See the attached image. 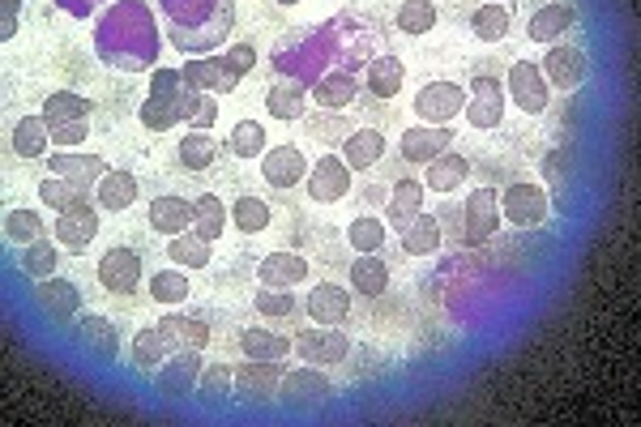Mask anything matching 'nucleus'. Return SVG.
<instances>
[{
    "label": "nucleus",
    "mask_w": 641,
    "mask_h": 427,
    "mask_svg": "<svg viewBox=\"0 0 641 427\" xmlns=\"http://www.w3.org/2000/svg\"><path fill=\"white\" fill-rule=\"evenodd\" d=\"M185 95H189V86H185V73L180 68H155L150 95L137 107L141 125L150 132H171L185 120Z\"/></svg>",
    "instance_id": "nucleus-1"
},
{
    "label": "nucleus",
    "mask_w": 641,
    "mask_h": 427,
    "mask_svg": "<svg viewBox=\"0 0 641 427\" xmlns=\"http://www.w3.org/2000/svg\"><path fill=\"white\" fill-rule=\"evenodd\" d=\"M416 116L423 125H453L466 107V86L462 82H449V77H437V82H423L416 90Z\"/></svg>",
    "instance_id": "nucleus-2"
},
{
    "label": "nucleus",
    "mask_w": 641,
    "mask_h": 427,
    "mask_svg": "<svg viewBox=\"0 0 641 427\" xmlns=\"http://www.w3.org/2000/svg\"><path fill=\"white\" fill-rule=\"evenodd\" d=\"M291 355H300L313 367H329V363H343L351 355V338L343 333V325H313L291 338Z\"/></svg>",
    "instance_id": "nucleus-3"
},
{
    "label": "nucleus",
    "mask_w": 641,
    "mask_h": 427,
    "mask_svg": "<svg viewBox=\"0 0 641 427\" xmlns=\"http://www.w3.org/2000/svg\"><path fill=\"white\" fill-rule=\"evenodd\" d=\"M501 231V193L496 189H475L462 201V244L483 248Z\"/></svg>",
    "instance_id": "nucleus-4"
},
{
    "label": "nucleus",
    "mask_w": 641,
    "mask_h": 427,
    "mask_svg": "<svg viewBox=\"0 0 641 427\" xmlns=\"http://www.w3.org/2000/svg\"><path fill=\"white\" fill-rule=\"evenodd\" d=\"M539 68H544V77H547L551 90L569 95V90H577V86L590 77V56H586L581 47H574V43H547Z\"/></svg>",
    "instance_id": "nucleus-5"
},
{
    "label": "nucleus",
    "mask_w": 641,
    "mask_h": 427,
    "mask_svg": "<svg viewBox=\"0 0 641 427\" xmlns=\"http://www.w3.org/2000/svg\"><path fill=\"white\" fill-rule=\"evenodd\" d=\"M462 120L471 125V129H501V120H505V90H501V82L496 77H487L480 73L471 86H466V107H462Z\"/></svg>",
    "instance_id": "nucleus-6"
},
{
    "label": "nucleus",
    "mask_w": 641,
    "mask_h": 427,
    "mask_svg": "<svg viewBox=\"0 0 641 427\" xmlns=\"http://www.w3.org/2000/svg\"><path fill=\"white\" fill-rule=\"evenodd\" d=\"M201 351H171L167 360L155 367V389L162 397H185V394H197V381H201Z\"/></svg>",
    "instance_id": "nucleus-7"
},
{
    "label": "nucleus",
    "mask_w": 641,
    "mask_h": 427,
    "mask_svg": "<svg viewBox=\"0 0 641 427\" xmlns=\"http://www.w3.org/2000/svg\"><path fill=\"white\" fill-rule=\"evenodd\" d=\"M547 210H551V201H547L544 184L517 180V184H509V189L501 193V218L513 223V227H539L547 218Z\"/></svg>",
    "instance_id": "nucleus-8"
},
{
    "label": "nucleus",
    "mask_w": 641,
    "mask_h": 427,
    "mask_svg": "<svg viewBox=\"0 0 641 427\" xmlns=\"http://www.w3.org/2000/svg\"><path fill=\"white\" fill-rule=\"evenodd\" d=\"M98 282H103V291H112V296H133L137 287H141V274H146V265L141 257L125 248V244H116V248H107L103 257H98Z\"/></svg>",
    "instance_id": "nucleus-9"
},
{
    "label": "nucleus",
    "mask_w": 641,
    "mask_h": 427,
    "mask_svg": "<svg viewBox=\"0 0 641 427\" xmlns=\"http://www.w3.org/2000/svg\"><path fill=\"white\" fill-rule=\"evenodd\" d=\"M505 86H509L513 107H522L526 116H544L547 103H551V86H547L544 68L535 61H517L509 68V77H505Z\"/></svg>",
    "instance_id": "nucleus-10"
},
{
    "label": "nucleus",
    "mask_w": 641,
    "mask_h": 427,
    "mask_svg": "<svg viewBox=\"0 0 641 427\" xmlns=\"http://www.w3.org/2000/svg\"><path fill=\"white\" fill-rule=\"evenodd\" d=\"M283 372L287 367L279 360H249L244 367H235V397L249 406H265L270 397H279Z\"/></svg>",
    "instance_id": "nucleus-11"
},
{
    "label": "nucleus",
    "mask_w": 641,
    "mask_h": 427,
    "mask_svg": "<svg viewBox=\"0 0 641 427\" xmlns=\"http://www.w3.org/2000/svg\"><path fill=\"white\" fill-rule=\"evenodd\" d=\"M304 184H308V198L313 201L334 205V201H343L347 193H351V167H347L343 154H320L317 163L308 167Z\"/></svg>",
    "instance_id": "nucleus-12"
},
{
    "label": "nucleus",
    "mask_w": 641,
    "mask_h": 427,
    "mask_svg": "<svg viewBox=\"0 0 641 427\" xmlns=\"http://www.w3.org/2000/svg\"><path fill=\"white\" fill-rule=\"evenodd\" d=\"M325 397H329V376H320L313 363L283 372V385H279L283 410H313V406H320Z\"/></svg>",
    "instance_id": "nucleus-13"
},
{
    "label": "nucleus",
    "mask_w": 641,
    "mask_h": 427,
    "mask_svg": "<svg viewBox=\"0 0 641 427\" xmlns=\"http://www.w3.org/2000/svg\"><path fill=\"white\" fill-rule=\"evenodd\" d=\"M95 235H98V205H91L86 198L77 201L73 210L56 214L52 239H56L61 248H69V253H86V248L95 244Z\"/></svg>",
    "instance_id": "nucleus-14"
},
{
    "label": "nucleus",
    "mask_w": 641,
    "mask_h": 427,
    "mask_svg": "<svg viewBox=\"0 0 641 427\" xmlns=\"http://www.w3.org/2000/svg\"><path fill=\"white\" fill-rule=\"evenodd\" d=\"M180 73L189 90H206V95H231L240 86V73L227 56H197V61H185Z\"/></svg>",
    "instance_id": "nucleus-15"
},
{
    "label": "nucleus",
    "mask_w": 641,
    "mask_h": 427,
    "mask_svg": "<svg viewBox=\"0 0 641 427\" xmlns=\"http://www.w3.org/2000/svg\"><path fill=\"white\" fill-rule=\"evenodd\" d=\"M34 303H39V312L48 317V321H56V325H69L77 312H82V291L69 282V278H43V282H34Z\"/></svg>",
    "instance_id": "nucleus-16"
},
{
    "label": "nucleus",
    "mask_w": 641,
    "mask_h": 427,
    "mask_svg": "<svg viewBox=\"0 0 641 427\" xmlns=\"http://www.w3.org/2000/svg\"><path fill=\"white\" fill-rule=\"evenodd\" d=\"M445 150H453V132H449V125H416V129H407L398 137V154H402L407 163L428 167L437 154H445Z\"/></svg>",
    "instance_id": "nucleus-17"
},
{
    "label": "nucleus",
    "mask_w": 641,
    "mask_h": 427,
    "mask_svg": "<svg viewBox=\"0 0 641 427\" xmlns=\"http://www.w3.org/2000/svg\"><path fill=\"white\" fill-rule=\"evenodd\" d=\"M308 159H304V150L300 146H270L265 154H261V175L274 184V189H295V184H304V175H308Z\"/></svg>",
    "instance_id": "nucleus-18"
},
{
    "label": "nucleus",
    "mask_w": 641,
    "mask_h": 427,
    "mask_svg": "<svg viewBox=\"0 0 641 427\" xmlns=\"http://www.w3.org/2000/svg\"><path fill=\"white\" fill-rule=\"evenodd\" d=\"M48 171L52 175H64V180H73L77 189H86V193H95V184L112 171L107 159H98V154H77V150H56L52 159H48Z\"/></svg>",
    "instance_id": "nucleus-19"
},
{
    "label": "nucleus",
    "mask_w": 641,
    "mask_h": 427,
    "mask_svg": "<svg viewBox=\"0 0 641 427\" xmlns=\"http://www.w3.org/2000/svg\"><path fill=\"white\" fill-rule=\"evenodd\" d=\"M304 312L313 325H343L351 317V291L338 282H317L304 299Z\"/></svg>",
    "instance_id": "nucleus-20"
},
{
    "label": "nucleus",
    "mask_w": 641,
    "mask_h": 427,
    "mask_svg": "<svg viewBox=\"0 0 641 427\" xmlns=\"http://www.w3.org/2000/svg\"><path fill=\"white\" fill-rule=\"evenodd\" d=\"M73 342L86 351V355H95V360L112 363L116 355H120V333H116V325L107 321V317H82L77 325H73Z\"/></svg>",
    "instance_id": "nucleus-21"
},
{
    "label": "nucleus",
    "mask_w": 641,
    "mask_h": 427,
    "mask_svg": "<svg viewBox=\"0 0 641 427\" xmlns=\"http://www.w3.org/2000/svg\"><path fill=\"white\" fill-rule=\"evenodd\" d=\"M577 22V9L569 0H551L544 9H535L530 13V22H526V39H535V43H560V34H569Z\"/></svg>",
    "instance_id": "nucleus-22"
},
{
    "label": "nucleus",
    "mask_w": 641,
    "mask_h": 427,
    "mask_svg": "<svg viewBox=\"0 0 641 427\" xmlns=\"http://www.w3.org/2000/svg\"><path fill=\"white\" fill-rule=\"evenodd\" d=\"M313 269L308 261L300 257V253H287V248H279V253H265L261 265H256V278H261V287H300L304 278H308Z\"/></svg>",
    "instance_id": "nucleus-23"
},
{
    "label": "nucleus",
    "mask_w": 641,
    "mask_h": 427,
    "mask_svg": "<svg viewBox=\"0 0 641 427\" xmlns=\"http://www.w3.org/2000/svg\"><path fill=\"white\" fill-rule=\"evenodd\" d=\"M466 180H471V163H466L458 150H445V154H437L432 163L423 167V189L437 193V198L453 193V189L466 184Z\"/></svg>",
    "instance_id": "nucleus-24"
},
{
    "label": "nucleus",
    "mask_w": 641,
    "mask_h": 427,
    "mask_svg": "<svg viewBox=\"0 0 641 427\" xmlns=\"http://www.w3.org/2000/svg\"><path fill=\"white\" fill-rule=\"evenodd\" d=\"M137 193H141L137 175L125 171V167H112V171L95 184V205L112 210V214H120V210H128V205H137Z\"/></svg>",
    "instance_id": "nucleus-25"
},
{
    "label": "nucleus",
    "mask_w": 641,
    "mask_h": 427,
    "mask_svg": "<svg viewBox=\"0 0 641 427\" xmlns=\"http://www.w3.org/2000/svg\"><path fill=\"white\" fill-rule=\"evenodd\" d=\"M162 338H167V346L171 351H206L210 346V325L206 321H197V317H185V312H167L159 321Z\"/></svg>",
    "instance_id": "nucleus-26"
},
{
    "label": "nucleus",
    "mask_w": 641,
    "mask_h": 427,
    "mask_svg": "<svg viewBox=\"0 0 641 427\" xmlns=\"http://www.w3.org/2000/svg\"><path fill=\"white\" fill-rule=\"evenodd\" d=\"M385 214H389V227L402 231L416 214H423V180H411L402 175L393 189H389V201H385Z\"/></svg>",
    "instance_id": "nucleus-27"
},
{
    "label": "nucleus",
    "mask_w": 641,
    "mask_h": 427,
    "mask_svg": "<svg viewBox=\"0 0 641 427\" xmlns=\"http://www.w3.org/2000/svg\"><path fill=\"white\" fill-rule=\"evenodd\" d=\"M359 95V82H355V73L347 68H334V73H325L317 86H313V103H317L320 111H347Z\"/></svg>",
    "instance_id": "nucleus-28"
},
{
    "label": "nucleus",
    "mask_w": 641,
    "mask_h": 427,
    "mask_svg": "<svg viewBox=\"0 0 641 427\" xmlns=\"http://www.w3.org/2000/svg\"><path fill=\"white\" fill-rule=\"evenodd\" d=\"M343 159L351 171H368L385 159V132L381 129H351L343 137Z\"/></svg>",
    "instance_id": "nucleus-29"
},
{
    "label": "nucleus",
    "mask_w": 641,
    "mask_h": 427,
    "mask_svg": "<svg viewBox=\"0 0 641 427\" xmlns=\"http://www.w3.org/2000/svg\"><path fill=\"white\" fill-rule=\"evenodd\" d=\"M13 154L18 159H43L48 154V146H52V125L43 120V111H34V116H22L18 125H13Z\"/></svg>",
    "instance_id": "nucleus-30"
},
{
    "label": "nucleus",
    "mask_w": 641,
    "mask_h": 427,
    "mask_svg": "<svg viewBox=\"0 0 641 427\" xmlns=\"http://www.w3.org/2000/svg\"><path fill=\"white\" fill-rule=\"evenodd\" d=\"M398 235H402V248H407L411 257H437L441 244H445V231L437 223V214H416Z\"/></svg>",
    "instance_id": "nucleus-31"
},
{
    "label": "nucleus",
    "mask_w": 641,
    "mask_h": 427,
    "mask_svg": "<svg viewBox=\"0 0 641 427\" xmlns=\"http://www.w3.org/2000/svg\"><path fill=\"white\" fill-rule=\"evenodd\" d=\"M167 257H171V265H180V269H206V265L214 261V239H206V235H197L189 227L167 239Z\"/></svg>",
    "instance_id": "nucleus-32"
},
{
    "label": "nucleus",
    "mask_w": 641,
    "mask_h": 427,
    "mask_svg": "<svg viewBox=\"0 0 641 427\" xmlns=\"http://www.w3.org/2000/svg\"><path fill=\"white\" fill-rule=\"evenodd\" d=\"M402 82H407V68H402L398 56H377L364 68V86H368L372 99H393L402 90Z\"/></svg>",
    "instance_id": "nucleus-33"
},
{
    "label": "nucleus",
    "mask_w": 641,
    "mask_h": 427,
    "mask_svg": "<svg viewBox=\"0 0 641 427\" xmlns=\"http://www.w3.org/2000/svg\"><path fill=\"white\" fill-rule=\"evenodd\" d=\"M176 154H180V167L185 171H210L214 159H219V137L210 129H189L180 137Z\"/></svg>",
    "instance_id": "nucleus-34"
},
{
    "label": "nucleus",
    "mask_w": 641,
    "mask_h": 427,
    "mask_svg": "<svg viewBox=\"0 0 641 427\" xmlns=\"http://www.w3.org/2000/svg\"><path fill=\"white\" fill-rule=\"evenodd\" d=\"M265 111L274 120H304L308 116V90L300 82H274L265 90Z\"/></svg>",
    "instance_id": "nucleus-35"
},
{
    "label": "nucleus",
    "mask_w": 641,
    "mask_h": 427,
    "mask_svg": "<svg viewBox=\"0 0 641 427\" xmlns=\"http://www.w3.org/2000/svg\"><path fill=\"white\" fill-rule=\"evenodd\" d=\"M351 287H355V296H364V299H381L385 291H389V265L381 261V253H364V257H355Z\"/></svg>",
    "instance_id": "nucleus-36"
},
{
    "label": "nucleus",
    "mask_w": 641,
    "mask_h": 427,
    "mask_svg": "<svg viewBox=\"0 0 641 427\" xmlns=\"http://www.w3.org/2000/svg\"><path fill=\"white\" fill-rule=\"evenodd\" d=\"M150 227L159 231V235H180V231H189L192 227V201L185 198H155L150 201Z\"/></svg>",
    "instance_id": "nucleus-37"
},
{
    "label": "nucleus",
    "mask_w": 641,
    "mask_h": 427,
    "mask_svg": "<svg viewBox=\"0 0 641 427\" xmlns=\"http://www.w3.org/2000/svg\"><path fill=\"white\" fill-rule=\"evenodd\" d=\"M43 120H48L52 129L73 125V120H91V99H82L77 90H56V95L43 99Z\"/></svg>",
    "instance_id": "nucleus-38"
},
{
    "label": "nucleus",
    "mask_w": 641,
    "mask_h": 427,
    "mask_svg": "<svg viewBox=\"0 0 641 427\" xmlns=\"http://www.w3.org/2000/svg\"><path fill=\"white\" fill-rule=\"evenodd\" d=\"M56 265H61V248L43 235V239H34L22 248V257H18V269L31 278V282H43V278H52L56 274Z\"/></svg>",
    "instance_id": "nucleus-39"
},
{
    "label": "nucleus",
    "mask_w": 641,
    "mask_h": 427,
    "mask_svg": "<svg viewBox=\"0 0 641 427\" xmlns=\"http://www.w3.org/2000/svg\"><path fill=\"white\" fill-rule=\"evenodd\" d=\"M192 291L189 282V269H180V265H167L159 274H150V299L162 303V308H176V303H185Z\"/></svg>",
    "instance_id": "nucleus-40"
},
{
    "label": "nucleus",
    "mask_w": 641,
    "mask_h": 427,
    "mask_svg": "<svg viewBox=\"0 0 641 427\" xmlns=\"http://www.w3.org/2000/svg\"><path fill=\"white\" fill-rule=\"evenodd\" d=\"M509 9L501 4V0H487V4H480L475 13H471V34L480 39V43H501L505 34H509Z\"/></svg>",
    "instance_id": "nucleus-41"
},
{
    "label": "nucleus",
    "mask_w": 641,
    "mask_h": 427,
    "mask_svg": "<svg viewBox=\"0 0 641 427\" xmlns=\"http://www.w3.org/2000/svg\"><path fill=\"white\" fill-rule=\"evenodd\" d=\"M385 239H389V231H385V218H377V214H355L351 227H347V244H351L355 257L381 253Z\"/></svg>",
    "instance_id": "nucleus-42"
},
{
    "label": "nucleus",
    "mask_w": 641,
    "mask_h": 427,
    "mask_svg": "<svg viewBox=\"0 0 641 427\" xmlns=\"http://www.w3.org/2000/svg\"><path fill=\"white\" fill-rule=\"evenodd\" d=\"M167 355H171V346H167V338H162L159 325L137 329V338H133V367H137V372H155Z\"/></svg>",
    "instance_id": "nucleus-43"
},
{
    "label": "nucleus",
    "mask_w": 641,
    "mask_h": 427,
    "mask_svg": "<svg viewBox=\"0 0 641 427\" xmlns=\"http://www.w3.org/2000/svg\"><path fill=\"white\" fill-rule=\"evenodd\" d=\"M240 351L249 355V360H287L291 355V342L287 338H279V333H270V329H244L240 333Z\"/></svg>",
    "instance_id": "nucleus-44"
},
{
    "label": "nucleus",
    "mask_w": 641,
    "mask_h": 427,
    "mask_svg": "<svg viewBox=\"0 0 641 427\" xmlns=\"http://www.w3.org/2000/svg\"><path fill=\"white\" fill-rule=\"evenodd\" d=\"M227 150H231L235 159L253 163V159H261V154L270 150V141H265V129H261L256 120H240V125L231 129V137H227Z\"/></svg>",
    "instance_id": "nucleus-45"
},
{
    "label": "nucleus",
    "mask_w": 641,
    "mask_h": 427,
    "mask_svg": "<svg viewBox=\"0 0 641 427\" xmlns=\"http://www.w3.org/2000/svg\"><path fill=\"white\" fill-rule=\"evenodd\" d=\"M227 205L214 193H206V198H197L192 201V231L197 235H206V239H219L223 235V227H227Z\"/></svg>",
    "instance_id": "nucleus-46"
},
{
    "label": "nucleus",
    "mask_w": 641,
    "mask_h": 427,
    "mask_svg": "<svg viewBox=\"0 0 641 427\" xmlns=\"http://www.w3.org/2000/svg\"><path fill=\"white\" fill-rule=\"evenodd\" d=\"M393 22L402 34H428L437 26V0H402Z\"/></svg>",
    "instance_id": "nucleus-47"
},
{
    "label": "nucleus",
    "mask_w": 641,
    "mask_h": 427,
    "mask_svg": "<svg viewBox=\"0 0 641 427\" xmlns=\"http://www.w3.org/2000/svg\"><path fill=\"white\" fill-rule=\"evenodd\" d=\"M4 239L18 244V248L43 239V214H39V210H9V214H4Z\"/></svg>",
    "instance_id": "nucleus-48"
},
{
    "label": "nucleus",
    "mask_w": 641,
    "mask_h": 427,
    "mask_svg": "<svg viewBox=\"0 0 641 427\" xmlns=\"http://www.w3.org/2000/svg\"><path fill=\"white\" fill-rule=\"evenodd\" d=\"M197 394L206 397V402H227V397L235 394V367H227V363H206V367H201V381H197Z\"/></svg>",
    "instance_id": "nucleus-49"
},
{
    "label": "nucleus",
    "mask_w": 641,
    "mask_h": 427,
    "mask_svg": "<svg viewBox=\"0 0 641 427\" xmlns=\"http://www.w3.org/2000/svg\"><path fill=\"white\" fill-rule=\"evenodd\" d=\"M82 198H86V189H77V184H73V180H64V175H48V180L39 184V201H43L48 210H56V214L73 210Z\"/></svg>",
    "instance_id": "nucleus-50"
},
{
    "label": "nucleus",
    "mask_w": 641,
    "mask_h": 427,
    "mask_svg": "<svg viewBox=\"0 0 641 427\" xmlns=\"http://www.w3.org/2000/svg\"><path fill=\"white\" fill-rule=\"evenodd\" d=\"M231 223L244 231V235H256V231L270 227V205L249 193V198H240L231 205Z\"/></svg>",
    "instance_id": "nucleus-51"
},
{
    "label": "nucleus",
    "mask_w": 641,
    "mask_h": 427,
    "mask_svg": "<svg viewBox=\"0 0 641 427\" xmlns=\"http://www.w3.org/2000/svg\"><path fill=\"white\" fill-rule=\"evenodd\" d=\"M253 308L256 312H265V317H279V321H283V317H295L304 303L291 296V287H261L253 296Z\"/></svg>",
    "instance_id": "nucleus-52"
},
{
    "label": "nucleus",
    "mask_w": 641,
    "mask_h": 427,
    "mask_svg": "<svg viewBox=\"0 0 641 427\" xmlns=\"http://www.w3.org/2000/svg\"><path fill=\"white\" fill-rule=\"evenodd\" d=\"M214 120H219V95L189 90L185 95V125L189 129H214Z\"/></svg>",
    "instance_id": "nucleus-53"
},
{
    "label": "nucleus",
    "mask_w": 641,
    "mask_h": 427,
    "mask_svg": "<svg viewBox=\"0 0 641 427\" xmlns=\"http://www.w3.org/2000/svg\"><path fill=\"white\" fill-rule=\"evenodd\" d=\"M86 137H91V120H73V125L52 129V146H56V150H77Z\"/></svg>",
    "instance_id": "nucleus-54"
},
{
    "label": "nucleus",
    "mask_w": 641,
    "mask_h": 427,
    "mask_svg": "<svg viewBox=\"0 0 641 427\" xmlns=\"http://www.w3.org/2000/svg\"><path fill=\"white\" fill-rule=\"evenodd\" d=\"M18 22H22V0H0V39L4 43L18 34Z\"/></svg>",
    "instance_id": "nucleus-55"
},
{
    "label": "nucleus",
    "mask_w": 641,
    "mask_h": 427,
    "mask_svg": "<svg viewBox=\"0 0 641 427\" xmlns=\"http://www.w3.org/2000/svg\"><path fill=\"white\" fill-rule=\"evenodd\" d=\"M227 61H231V65H235V73L244 77V73H253V68H256V47H253V43H235V47L227 52Z\"/></svg>",
    "instance_id": "nucleus-56"
},
{
    "label": "nucleus",
    "mask_w": 641,
    "mask_h": 427,
    "mask_svg": "<svg viewBox=\"0 0 641 427\" xmlns=\"http://www.w3.org/2000/svg\"><path fill=\"white\" fill-rule=\"evenodd\" d=\"M279 4H300V0H279Z\"/></svg>",
    "instance_id": "nucleus-57"
}]
</instances>
